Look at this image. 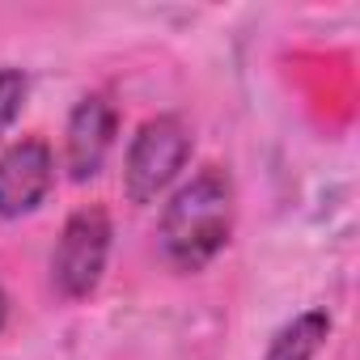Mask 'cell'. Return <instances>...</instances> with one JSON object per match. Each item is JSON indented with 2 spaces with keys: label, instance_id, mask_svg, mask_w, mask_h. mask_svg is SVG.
I'll list each match as a JSON object with an SVG mask.
<instances>
[{
  "label": "cell",
  "instance_id": "1",
  "mask_svg": "<svg viewBox=\"0 0 360 360\" xmlns=\"http://www.w3.org/2000/svg\"><path fill=\"white\" fill-rule=\"evenodd\" d=\"M238 225V191L221 165H204L191 183L174 191L161 212V255L174 271L195 276L204 271L233 238Z\"/></svg>",
  "mask_w": 360,
  "mask_h": 360
},
{
  "label": "cell",
  "instance_id": "2",
  "mask_svg": "<svg viewBox=\"0 0 360 360\" xmlns=\"http://www.w3.org/2000/svg\"><path fill=\"white\" fill-rule=\"evenodd\" d=\"M191 127L178 115H157L148 123H140V131L127 144V161H123V191L131 204H157L169 183L187 169L191 161Z\"/></svg>",
  "mask_w": 360,
  "mask_h": 360
},
{
  "label": "cell",
  "instance_id": "3",
  "mask_svg": "<svg viewBox=\"0 0 360 360\" xmlns=\"http://www.w3.org/2000/svg\"><path fill=\"white\" fill-rule=\"evenodd\" d=\"M110 217L106 208H77L51 250V284L64 301H85L98 292L110 259Z\"/></svg>",
  "mask_w": 360,
  "mask_h": 360
},
{
  "label": "cell",
  "instance_id": "4",
  "mask_svg": "<svg viewBox=\"0 0 360 360\" xmlns=\"http://www.w3.org/2000/svg\"><path fill=\"white\" fill-rule=\"evenodd\" d=\"M56 187V153L47 140H18L0 153V221H22Z\"/></svg>",
  "mask_w": 360,
  "mask_h": 360
},
{
  "label": "cell",
  "instance_id": "5",
  "mask_svg": "<svg viewBox=\"0 0 360 360\" xmlns=\"http://www.w3.org/2000/svg\"><path fill=\"white\" fill-rule=\"evenodd\" d=\"M119 136V110L106 94H85L64 127V169L72 183H89L102 174Z\"/></svg>",
  "mask_w": 360,
  "mask_h": 360
},
{
  "label": "cell",
  "instance_id": "6",
  "mask_svg": "<svg viewBox=\"0 0 360 360\" xmlns=\"http://www.w3.org/2000/svg\"><path fill=\"white\" fill-rule=\"evenodd\" d=\"M326 335H330V314L326 309H305L271 335L263 360H314L322 352Z\"/></svg>",
  "mask_w": 360,
  "mask_h": 360
},
{
  "label": "cell",
  "instance_id": "7",
  "mask_svg": "<svg viewBox=\"0 0 360 360\" xmlns=\"http://www.w3.org/2000/svg\"><path fill=\"white\" fill-rule=\"evenodd\" d=\"M26 94H30V81H26L22 68H0V136L18 123V115L26 106Z\"/></svg>",
  "mask_w": 360,
  "mask_h": 360
},
{
  "label": "cell",
  "instance_id": "8",
  "mask_svg": "<svg viewBox=\"0 0 360 360\" xmlns=\"http://www.w3.org/2000/svg\"><path fill=\"white\" fill-rule=\"evenodd\" d=\"M5 322H9V292L0 288V330H5Z\"/></svg>",
  "mask_w": 360,
  "mask_h": 360
}]
</instances>
